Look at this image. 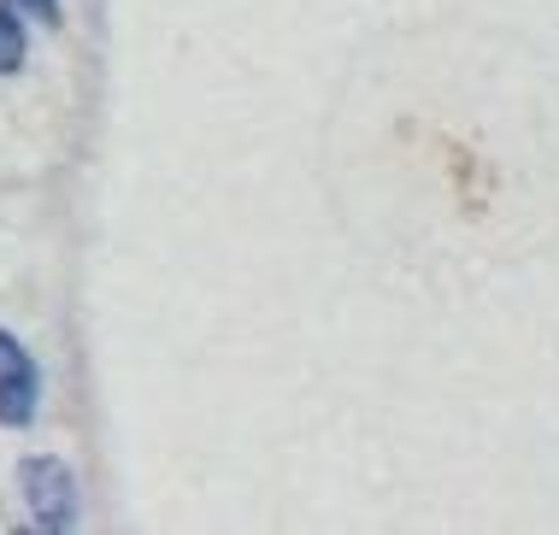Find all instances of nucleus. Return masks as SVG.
Here are the masks:
<instances>
[{
  "instance_id": "f257e3e1",
  "label": "nucleus",
  "mask_w": 559,
  "mask_h": 535,
  "mask_svg": "<svg viewBox=\"0 0 559 535\" xmlns=\"http://www.w3.org/2000/svg\"><path fill=\"white\" fill-rule=\"evenodd\" d=\"M24 500H29V512H36V524H71V512H78V483H71V471H66V459H24Z\"/></svg>"
},
{
  "instance_id": "f03ea898",
  "label": "nucleus",
  "mask_w": 559,
  "mask_h": 535,
  "mask_svg": "<svg viewBox=\"0 0 559 535\" xmlns=\"http://www.w3.org/2000/svg\"><path fill=\"white\" fill-rule=\"evenodd\" d=\"M36 394H41L36 359L19 347V335L0 330V424H29L36 418Z\"/></svg>"
},
{
  "instance_id": "7ed1b4c3",
  "label": "nucleus",
  "mask_w": 559,
  "mask_h": 535,
  "mask_svg": "<svg viewBox=\"0 0 559 535\" xmlns=\"http://www.w3.org/2000/svg\"><path fill=\"white\" fill-rule=\"evenodd\" d=\"M19 66H24V29L12 12H0V76L19 71Z\"/></svg>"
},
{
  "instance_id": "20e7f679",
  "label": "nucleus",
  "mask_w": 559,
  "mask_h": 535,
  "mask_svg": "<svg viewBox=\"0 0 559 535\" xmlns=\"http://www.w3.org/2000/svg\"><path fill=\"white\" fill-rule=\"evenodd\" d=\"M7 12H24V19L53 24V19H59V0H7Z\"/></svg>"
}]
</instances>
